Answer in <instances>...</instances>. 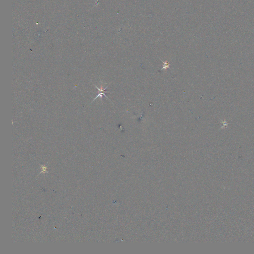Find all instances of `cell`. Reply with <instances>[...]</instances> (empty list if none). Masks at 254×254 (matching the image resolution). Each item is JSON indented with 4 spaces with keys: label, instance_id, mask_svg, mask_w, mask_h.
I'll list each match as a JSON object with an SVG mask.
<instances>
[{
    "label": "cell",
    "instance_id": "1",
    "mask_svg": "<svg viewBox=\"0 0 254 254\" xmlns=\"http://www.w3.org/2000/svg\"><path fill=\"white\" fill-rule=\"evenodd\" d=\"M94 85V86H95V87L97 88V89H98V95H97V96H96V97H95V98L93 99V100L92 101V102H93V101H94L96 99H97V98L98 97H100V98H101V99L102 100V96H105L107 99H109V98L107 97V96L106 95H105V93H108V92H109V91H105V90H106V89L108 88V85H107V86H106V87H105V88H103V87H102V86H101V88H98V87H97L96 85ZM92 102H91V103H92Z\"/></svg>",
    "mask_w": 254,
    "mask_h": 254
},
{
    "label": "cell",
    "instance_id": "2",
    "mask_svg": "<svg viewBox=\"0 0 254 254\" xmlns=\"http://www.w3.org/2000/svg\"><path fill=\"white\" fill-rule=\"evenodd\" d=\"M161 61H162V63H163V68L161 69V71H162V70H164V69L166 70V69H167L168 68H169L170 66L169 63L167 62V61H165V62H164V61H163L162 60H161Z\"/></svg>",
    "mask_w": 254,
    "mask_h": 254
}]
</instances>
